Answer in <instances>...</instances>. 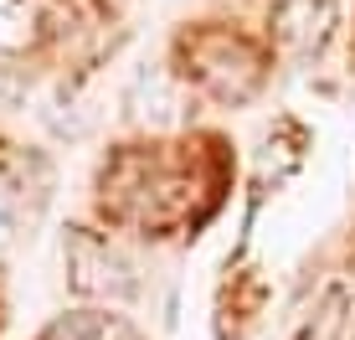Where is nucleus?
I'll use <instances>...</instances> for the list:
<instances>
[{
  "label": "nucleus",
  "instance_id": "1",
  "mask_svg": "<svg viewBox=\"0 0 355 340\" xmlns=\"http://www.w3.org/2000/svg\"><path fill=\"white\" fill-rule=\"evenodd\" d=\"M62 258H67V284H72V294H78V299L129 305V299L139 294V278H134L129 258L108 237L88 232V227H67Z\"/></svg>",
  "mask_w": 355,
  "mask_h": 340
},
{
  "label": "nucleus",
  "instance_id": "2",
  "mask_svg": "<svg viewBox=\"0 0 355 340\" xmlns=\"http://www.w3.org/2000/svg\"><path fill=\"white\" fill-rule=\"evenodd\" d=\"M196 57V83L206 93H216L222 103H242L252 99V88L263 83V67H258V52H252L242 36H201L191 46Z\"/></svg>",
  "mask_w": 355,
  "mask_h": 340
},
{
  "label": "nucleus",
  "instance_id": "3",
  "mask_svg": "<svg viewBox=\"0 0 355 340\" xmlns=\"http://www.w3.org/2000/svg\"><path fill=\"white\" fill-rule=\"evenodd\" d=\"M335 36V0H278L273 6V42L288 57H320Z\"/></svg>",
  "mask_w": 355,
  "mask_h": 340
},
{
  "label": "nucleus",
  "instance_id": "4",
  "mask_svg": "<svg viewBox=\"0 0 355 340\" xmlns=\"http://www.w3.org/2000/svg\"><path fill=\"white\" fill-rule=\"evenodd\" d=\"M42 340H139V330L124 320V314H108V309H72L62 320L46 325Z\"/></svg>",
  "mask_w": 355,
  "mask_h": 340
},
{
  "label": "nucleus",
  "instance_id": "5",
  "mask_svg": "<svg viewBox=\"0 0 355 340\" xmlns=\"http://www.w3.org/2000/svg\"><path fill=\"white\" fill-rule=\"evenodd\" d=\"M42 42V6L36 0H0V52H31Z\"/></svg>",
  "mask_w": 355,
  "mask_h": 340
},
{
  "label": "nucleus",
  "instance_id": "6",
  "mask_svg": "<svg viewBox=\"0 0 355 340\" xmlns=\"http://www.w3.org/2000/svg\"><path fill=\"white\" fill-rule=\"evenodd\" d=\"M21 222V176L10 165H0V237H10Z\"/></svg>",
  "mask_w": 355,
  "mask_h": 340
}]
</instances>
